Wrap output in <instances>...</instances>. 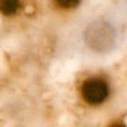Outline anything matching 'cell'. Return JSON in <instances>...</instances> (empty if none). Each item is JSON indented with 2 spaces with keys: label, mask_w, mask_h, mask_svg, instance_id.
Instances as JSON below:
<instances>
[{
  "label": "cell",
  "mask_w": 127,
  "mask_h": 127,
  "mask_svg": "<svg viewBox=\"0 0 127 127\" xmlns=\"http://www.w3.org/2000/svg\"><path fill=\"white\" fill-rule=\"evenodd\" d=\"M115 34L110 26L105 23H95L90 25L86 34L87 43L98 52L109 50L114 44Z\"/></svg>",
  "instance_id": "6da1fadb"
},
{
  "label": "cell",
  "mask_w": 127,
  "mask_h": 127,
  "mask_svg": "<svg viewBox=\"0 0 127 127\" xmlns=\"http://www.w3.org/2000/svg\"><path fill=\"white\" fill-rule=\"evenodd\" d=\"M81 0H55L56 5L62 9H72L80 3Z\"/></svg>",
  "instance_id": "277c9868"
},
{
  "label": "cell",
  "mask_w": 127,
  "mask_h": 127,
  "mask_svg": "<svg viewBox=\"0 0 127 127\" xmlns=\"http://www.w3.org/2000/svg\"><path fill=\"white\" fill-rule=\"evenodd\" d=\"M83 100L89 105H99L109 96V87L107 82L99 78H90L83 82L81 87Z\"/></svg>",
  "instance_id": "7a4b0ae2"
},
{
  "label": "cell",
  "mask_w": 127,
  "mask_h": 127,
  "mask_svg": "<svg viewBox=\"0 0 127 127\" xmlns=\"http://www.w3.org/2000/svg\"><path fill=\"white\" fill-rule=\"evenodd\" d=\"M109 127H127V126H125L122 123H115V124H111Z\"/></svg>",
  "instance_id": "5b68a950"
},
{
  "label": "cell",
  "mask_w": 127,
  "mask_h": 127,
  "mask_svg": "<svg viewBox=\"0 0 127 127\" xmlns=\"http://www.w3.org/2000/svg\"><path fill=\"white\" fill-rule=\"evenodd\" d=\"M20 7V0H0V12L6 16L16 14Z\"/></svg>",
  "instance_id": "3957f363"
}]
</instances>
